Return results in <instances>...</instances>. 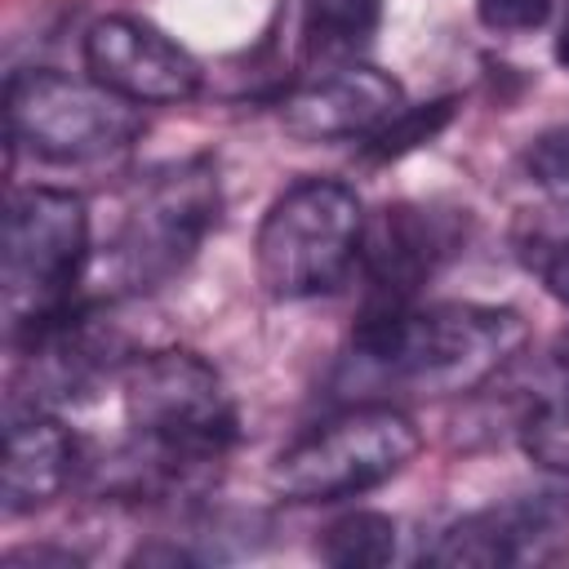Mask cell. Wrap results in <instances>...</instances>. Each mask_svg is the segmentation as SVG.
<instances>
[{
	"label": "cell",
	"instance_id": "6da1fadb",
	"mask_svg": "<svg viewBox=\"0 0 569 569\" xmlns=\"http://www.w3.org/2000/svg\"><path fill=\"white\" fill-rule=\"evenodd\" d=\"M129 445L111 462L124 493L173 498L204 489L236 445V405L222 373L182 347L138 351L120 369Z\"/></svg>",
	"mask_w": 569,
	"mask_h": 569
},
{
	"label": "cell",
	"instance_id": "7a4b0ae2",
	"mask_svg": "<svg viewBox=\"0 0 569 569\" xmlns=\"http://www.w3.org/2000/svg\"><path fill=\"white\" fill-rule=\"evenodd\" d=\"M529 329L511 307L485 302H405L356 316L338 369L347 391L462 396L498 378L525 347Z\"/></svg>",
	"mask_w": 569,
	"mask_h": 569
},
{
	"label": "cell",
	"instance_id": "3957f363",
	"mask_svg": "<svg viewBox=\"0 0 569 569\" xmlns=\"http://www.w3.org/2000/svg\"><path fill=\"white\" fill-rule=\"evenodd\" d=\"M222 213V187L209 156H187L147 173L120 204L102 271L116 293H147L173 280L209 240Z\"/></svg>",
	"mask_w": 569,
	"mask_h": 569
},
{
	"label": "cell",
	"instance_id": "277c9868",
	"mask_svg": "<svg viewBox=\"0 0 569 569\" xmlns=\"http://www.w3.org/2000/svg\"><path fill=\"white\" fill-rule=\"evenodd\" d=\"M89 267V209L62 187H22L4 209L0 307L9 342L31 338L67 307Z\"/></svg>",
	"mask_w": 569,
	"mask_h": 569
},
{
	"label": "cell",
	"instance_id": "5b68a950",
	"mask_svg": "<svg viewBox=\"0 0 569 569\" xmlns=\"http://www.w3.org/2000/svg\"><path fill=\"white\" fill-rule=\"evenodd\" d=\"M418 449L422 431L405 409L351 400L284 445L267 480L284 502H342L400 476Z\"/></svg>",
	"mask_w": 569,
	"mask_h": 569
},
{
	"label": "cell",
	"instance_id": "8992f818",
	"mask_svg": "<svg viewBox=\"0 0 569 569\" xmlns=\"http://www.w3.org/2000/svg\"><path fill=\"white\" fill-rule=\"evenodd\" d=\"M365 218L369 213L347 182L298 178L267 204L258 222V284L284 302L333 293L338 284H347V276H356Z\"/></svg>",
	"mask_w": 569,
	"mask_h": 569
},
{
	"label": "cell",
	"instance_id": "52a82bcc",
	"mask_svg": "<svg viewBox=\"0 0 569 569\" xmlns=\"http://www.w3.org/2000/svg\"><path fill=\"white\" fill-rule=\"evenodd\" d=\"M9 142L49 164H93L120 156L142 133V107L116 98L89 76L22 67L4 84Z\"/></svg>",
	"mask_w": 569,
	"mask_h": 569
},
{
	"label": "cell",
	"instance_id": "ba28073f",
	"mask_svg": "<svg viewBox=\"0 0 569 569\" xmlns=\"http://www.w3.org/2000/svg\"><path fill=\"white\" fill-rule=\"evenodd\" d=\"M467 218L440 204H387L365 218L356 276L365 284L360 311L418 302V289L462 249Z\"/></svg>",
	"mask_w": 569,
	"mask_h": 569
},
{
	"label": "cell",
	"instance_id": "9c48e42d",
	"mask_svg": "<svg viewBox=\"0 0 569 569\" xmlns=\"http://www.w3.org/2000/svg\"><path fill=\"white\" fill-rule=\"evenodd\" d=\"M80 58L89 80L133 107H173L200 89V62L169 31L133 13H107L89 22Z\"/></svg>",
	"mask_w": 569,
	"mask_h": 569
},
{
	"label": "cell",
	"instance_id": "30bf717a",
	"mask_svg": "<svg viewBox=\"0 0 569 569\" xmlns=\"http://www.w3.org/2000/svg\"><path fill=\"white\" fill-rule=\"evenodd\" d=\"M405 89L369 62H333L280 98V124L298 142H373L400 111Z\"/></svg>",
	"mask_w": 569,
	"mask_h": 569
},
{
	"label": "cell",
	"instance_id": "8fae6325",
	"mask_svg": "<svg viewBox=\"0 0 569 569\" xmlns=\"http://www.w3.org/2000/svg\"><path fill=\"white\" fill-rule=\"evenodd\" d=\"M565 525H569V493L560 489L516 493L453 520L427 547V560L445 569H493V565L538 560L560 538Z\"/></svg>",
	"mask_w": 569,
	"mask_h": 569
},
{
	"label": "cell",
	"instance_id": "7c38bea8",
	"mask_svg": "<svg viewBox=\"0 0 569 569\" xmlns=\"http://www.w3.org/2000/svg\"><path fill=\"white\" fill-rule=\"evenodd\" d=\"M80 467V445L76 431L40 405H9V427H4V516H27L36 507H49Z\"/></svg>",
	"mask_w": 569,
	"mask_h": 569
},
{
	"label": "cell",
	"instance_id": "4fadbf2b",
	"mask_svg": "<svg viewBox=\"0 0 569 569\" xmlns=\"http://www.w3.org/2000/svg\"><path fill=\"white\" fill-rule=\"evenodd\" d=\"M520 445L533 462L551 471H569V347L551 351L520 405Z\"/></svg>",
	"mask_w": 569,
	"mask_h": 569
},
{
	"label": "cell",
	"instance_id": "5bb4252c",
	"mask_svg": "<svg viewBox=\"0 0 569 569\" xmlns=\"http://www.w3.org/2000/svg\"><path fill=\"white\" fill-rule=\"evenodd\" d=\"M511 249L520 267L560 302H569V204L529 209L511 227Z\"/></svg>",
	"mask_w": 569,
	"mask_h": 569
},
{
	"label": "cell",
	"instance_id": "9a60e30c",
	"mask_svg": "<svg viewBox=\"0 0 569 569\" xmlns=\"http://www.w3.org/2000/svg\"><path fill=\"white\" fill-rule=\"evenodd\" d=\"M298 9L307 53L325 62H347L360 44H369L382 18V0H298Z\"/></svg>",
	"mask_w": 569,
	"mask_h": 569
},
{
	"label": "cell",
	"instance_id": "2e32d148",
	"mask_svg": "<svg viewBox=\"0 0 569 569\" xmlns=\"http://www.w3.org/2000/svg\"><path fill=\"white\" fill-rule=\"evenodd\" d=\"M396 542H400V529H396L391 516H382V511H347L325 529L316 551H320L325 565L369 569V565H387L396 556Z\"/></svg>",
	"mask_w": 569,
	"mask_h": 569
},
{
	"label": "cell",
	"instance_id": "e0dca14e",
	"mask_svg": "<svg viewBox=\"0 0 569 569\" xmlns=\"http://www.w3.org/2000/svg\"><path fill=\"white\" fill-rule=\"evenodd\" d=\"M525 173L551 204H569V120L542 129L525 147Z\"/></svg>",
	"mask_w": 569,
	"mask_h": 569
},
{
	"label": "cell",
	"instance_id": "ac0fdd59",
	"mask_svg": "<svg viewBox=\"0 0 569 569\" xmlns=\"http://www.w3.org/2000/svg\"><path fill=\"white\" fill-rule=\"evenodd\" d=\"M551 9L556 0H476V18L493 36H529L551 18Z\"/></svg>",
	"mask_w": 569,
	"mask_h": 569
},
{
	"label": "cell",
	"instance_id": "d6986e66",
	"mask_svg": "<svg viewBox=\"0 0 569 569\" xmlns=\"http://www.w3.org/2000/svg\"><path fill=\"white\" fill-rule=\"evenodd\" d=\"M556 58H560V67L569 71V0H565V13H560V31H556Z\"/></svg>",
	"mask_w": 569,
	"mask_h": 569
}]
</instances>
